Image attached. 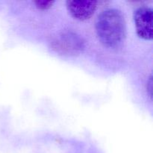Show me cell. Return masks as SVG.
Listing matches in <instances>:
<instances>
[{
	"instance_id": "obj_2",
	"label": "cell",
	"mask_w": 153,
	"mask_h": 153,
	"mask_svg": "<svg viewBox=\"0 0 153 153\" xmlns=\"http://www.w3.org/2000/svg\"><path fill=\"white\" fill-rule=\"evenodd\" d=\"M50 47L58 55L73 56L84 50L85 41L80 34L72 30H67L61 31L52 38Z\"/></svg>"
},
{
	"instance_id": "obj_1",
	"label": "cell",
	"mask_w": 153,
	"mask_h": 153,
	"mask_svg": "<svg viewBox=\"0 0 153 153\" xmlns=\"http://www.w3.org/2000/svg\"><path fill=\"white\" fill-rule=\"evenodd\" d=\"M96 31L100 41L109 48H117L123 43L126 36V25L123 14L116 8L103 10L96 21Z\"/></svg>"
},
{
	"instance_id": "obj_4",
	"label": "cell",
	"mask_w": 153,
	"mask_h": 153,
	"mask_svg": "<svg viewBox=\"0 0 153 153\" xmlns=\"http://www.w3.org/2000/svg\"><path fill=\"white\" fill-rule=\"evenodd\" d=\"M98 1L96 0H68L66 1L67 10L74 19L85 21L95 13Z\"/></svg>"
},
{
	"instance_id": "obj_6",
	"label": "cell",
	"mask_w": 153,
	"mask_h": 153,
	"mask_svg": "<svg viewBox=\"0 0 153 153\" xmlns=\"http://www.w3.org/2000/svg\"><path fill=\"white\" fill-rule=\"evenodd\" d=\"M147 85H146V91H147L148 94H149V97H152V76H149V80L147 81Z\"/></svg>"
},
{
	"instance_id": "obj_3",
	"label": "cell",
	"mask_w": 153,
	"mask_h": 153,
	"mask_svg": "<svg viewBox=\"0 0 153 153\" xmlns=\"http://www.w3.org/2000/svg\"><path fill=\"white\" fill-rule=\"evenodd\" d=\"M133 17L137 35L146 40H152L153 36L152 7L146 5L140 6L136 9Z\"/></svg>"
},
{
	"instance_id": "obj_5",
	"label": "cell",
	"mask_w": 153,
	"mask_h": 153,
	"mask_svg": "<svg viewBox=\"0 0 153 153\" xmlns=\"http://www.w3.org/2000/svg\"><path fill=\"white\" fill-rule=\"evenodd\" d=\"M54 1L51 0H36L34 1L36 7L40 10H47L53 5Z\"/></svg>"
}]
</instances>
